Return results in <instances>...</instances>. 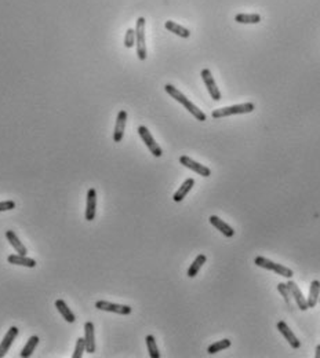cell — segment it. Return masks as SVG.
<instances>
[{"mask_svg":"<svg viewBox=\"0 0 320 358\" xmlns=\"http://www.w3.org/2000/svg\"><path fill=\"white\" fill-rule=\"evenodd\" d=\"M126 121H127V112L126 110H120L117 113L115 124V131H113V141L116 143L121 142L123 135H124V130H126Z\"/></svg>","mask_w":320,"mask_h":358,"instance_id":"12","label":"cell"},{"mask_svg":"<svg viewBox=\"0 0 320 358\" xmlns=\"http://www.w3.org/2000/svg\"><path fill=\"white\" fill-rule=\"evenodd\" d=\"M55 307L58 308V311L61 313V315L64 317V319H65L66 322H69V324H73L75 321H76V317H75V314H73V311H72L71 308L68 307V304H66L62 299H58V300H55Z\"/></svg>","mask_w":320,"mask_h":358,"instance_id":"20","label":"cell"},{"mask_svg":"<svg viewBox=\"0 0 320 358\" xmlns=\"http://www.w3.org/2000/svg\"><path fill=\"white\" fill-rule=\"evenodd\" d=\"M314 357L320 358V344H317V347H316V354H314Z\"/></svg>","mask_w":320,"mask_h":358,"instance_id":"31","label":"cell"},{"mask_svg":"<svg viewBox=\"0 0 320 358\" xmlns=\"http://www.w3.org/2000/svg\"><path fill=\"white\" fill-rule=\"evenodd\" d=\"M9 263L11 264H17V266H25V267H36V260L32 258H28L27 255H9Z\"/></svg>","mask_w":320,"mask_h":358,"instance_id":"18","label":"cell"},{"mask_svg":"<svg viewBox=\"0 0 320 358\" xmlns=\"http://www.w3.org/2000/svg\"><path fill=\"white\" fill-rule=\"evenodd\" d=\"M319 302H320V297H319Z\"/></svg>","mask_w":320,"mask_h":358,"instance_id":"32","label":"cell"},{"mask_svg":"<svg viewBox=\"0 0 320 358\" xmlns=\"http://www.w3.org/2000/svg\"><path fill=\"white\" fill-rule=\"evenodd\" d=\"M288 286V291L291 293V297H294V300L297 303V306L299 307L301 311H305L308 310V303H306V299L303 297V293L301 292V289L298 288V285L294 282V281H288L286 284Z\"/></svg>","mask_w":320,"mask_h":358,"instance_id":"11","label":"cell"},{"mask_svg":"<svg viewBox=\"0 0 320 358\" xmlns=\"http://www.w3.org/2000/svg\"><path fill=\"white\" fill-rule=\"evenodd\" d=\"M84 341H86V351L90 354L95 352V330L91 321L84 324Z\"/></svg>","mask_w":320,"mask_h":358,"instance_id":"14","label":"cell"},{"mask_svg":"<svg viewBox=\"0 0 320 358\" xmlns=\"http://www.w3.org/2000/svg\"><path fill=\"white\" fill-rule=\"evenodd\" d=\"M202 79H203L204 84H206V88H207V91H209L211 99H214V101H221V91L218 90V87H217L214 77H213V75H211V71H210V69L206 68V69L202 71Z\"/></svg>","mask_w":320,"mask_h":358,"instance_id":"8","label":"cell"},{"mask_svg":"<svg viewBox=\"0 0 320 358\" xmlns=\"http://www.w3.org/2000/svg\"><path fill=\"white\" fill-rule=\"evenodd\" d=\"M193 186H195V179H193V178H188V179H185V182L182 183L181 187H180V189H178V190L174 193L173 200H174L176 203H181L182 200L187 197L188 193L192 190Z\"/></svg>","mask_w":320,"mask_h":358,"instance_id":"17","label":"cell"},{"mask_svg":"<svg viewBox=\"0 0 320 358\" xmlns=\"http://www.w3.org/2000/svg\"><path fill=\"white\" fill-rule=\"evenodd\" d=\"M276 328H277V330L280 332L281 335L284 336V339H286L287 341H288V344L292 347V348H299L301 347V341L298 340V337L295 335H294V332H292L290 328H288V325L284 322V321H279L277 322V325H276Z\"/></svg>","mask_w":320,"mask_h":358,"instance_id":"9","label":"cell"},{"mask_svg":"<svg viewBox=\"0 0 320 358\" xmlns=\"http://www.w3.org/2000/svg\"><path fill=\"white\" fill-rule=\"evenodd\" d=\"M235 21L237 24H258L261 22V16L259 14H244V13H240V14H236L235 17Z\"/></svg>","mask_w":320,"mask_h":358,"instance_id":"24","label":"cell"},{"mask_svg":"<svg viewBox=\"0 0 320 358\" xmlns=\"http://www.w3.org/2000/svg\"><path fill=\"white\" fill-rule=\"evenodd\" d=\"M16 208V203L11 201V200H6V201H0V212H5V211H10V209Z\"/></svg>","mask_w":320,"mask_h":358,"instance_id":"30","label":"cell"},{"mask_svg":"<svg viewBox=\"0 0 320 358\" xmlns=\"http://www.w3.org/2000/svg\"><path fill=\"white\" fill-rule=\"evenodd\" d=\"M277 291H279V293L281 295V297L284 299L287 306L290 307V306H291V293L288 291V286H287L286 284H283V282H279V284H277Z\"/></svg>","mask_w":320,"mask_h":358,"instance_id":"27","label":"cell"},{"mask_svg":"<svg viewBox=\"0 0 320 358\" xmlns=\"http://www.w3.org/2000/svg\"><path fill=\"white\" fill-rule=\"evenodd\" d=\"M97 211V190L91 187L87 192V200H86V220L91 222L95 218Z\"/></svg>","mask_w":320,"mask_h":358,"instance_id":"10","label":"cell"},{"mask_svg":"<svg viewBox=\"0 0 320 358\" xmlns=\"http://www.w3.org/2000/svg\"><path fill=\"white\" fill-rule=\"evenodd\" d=\"M84 351H86V341H84V337H79L76 340L75 352L72 354V358H82Z\"/></svg>","mask_w":320,"mask_h":358,"instance_id":"28","label":"cell"},{"mask_svg":"<svg viewBox=\"0 0 320 358\" xmlns=\"http://www.w3.org/2000/svg\"><path fill=\"white\" fill-rule=\"evenodd\" d=\"M165 27L167 31H170L171 33H174V35H177V36H180V38L182 39H188L191 36V31H189V29H187L185 27H182V25H180V24H177V22L174 21H167L165 24Z\"/></svg>","mask_w":320,"mask_h":358,"instance_id":"21","label":"cell"},{"mask_svg":"<svg viewBox=\"0 0 320 358\" xmlns=\"http://www.w3.org/2000/svg\"><path fill=\"white\" fill-rule=\"evenodd\" d=\"M232 344V341L229 339H222L220 341H215L213 343L211 346H209L207 348V352L209 354H215V352H220L221 350H225V348H229Z\"/></svg>","mask_w":320,"mask_h":358,"instance_id":"25","label":"cell"},{"mask_svg":"<svg viewBox=\"0 0 320 358\" xmlns=\"http://www.w3.org/2000/svg\"><path fill=\"white\" fill-rule=\"evenodd\" d=\"M206 260H207V256H206V255H203V253L198 255L196 259L192 262V264L189 266V269H188V273H187L188 277H189V278L196 277L199 271H200V269H202V266L206 263Z\"/></svg>","mask_w":320,"mask_h":358,"instance_id":"22","label":"cell"},{"mask_svg":"<svg viewBox=\"0 0 320 358\" xmlns=\"http://www.w3.org/2000/svg\"><path fill=\"white\" fill-rule=\"evenodd\" d=\"M18 333H20V330H18L17 326H11L10 329L7 330V333H6L5 337H3V340H2V343H0V358H3L6 354L9 352L11 344H13V341L16 340V337L18 336Z\"/></svg>","mask_w":320,"mask_h":358,"instance_id":"13","label":"cell"},{"mask_svg":"<svg viewBox=\"0 0 320 358\" xmlns=\"http://www.w3.org/2000/svg\"><path fill=\"white\" fill-rule=\"evenodd\" d=\"M165 91L169 95H170L171 98H174L178 102V104H181L185 109L191 113V115L196 119V120H199V121H206V119H207V116L204 115L203 112L202 110L199 109L198 106L195 104H192L189 99L184 95V94L178 90V88H176L174 86H171V84H166L165 86Z\"/></svg>","mask_w":320,"mask_h":358,"instance_id":"1","label":"cell"},{"mask_svg":"<svg viewBox=\"0 0 320 358\" xmlns=\"http://www.w3.org/2000/svg\"><path fill=\"white\" fill-rule=\"evenodd\" d=\"M135 46H137L138 60H146V43H145V18L139 17L135 25Z\"/></svg>","mask_w":320,"mask_h":358,"instance_id":"4","label":"cell"},{"mask_svg":"<svg viewBox=\"0 0 320 358\" xmlns=\"http://www.w3.org/2000/svg\"><path fill=\"white\" fill-rule=\"evenodd\" d=\"M320 297V281L319 280H313L310 282V286H309V295L308 299H306V303H308L309 308H313L317 302H319Z\"/></svg>","mask_w":320,"mask_h":358,"instance_id":"16","label":"cell"},{"mask_svg":"<svg viewBox=\"0 0 320 358\" xmlns=\"http://www.w3.org/2000/svg\"><path fill=\"white\" fill-rule=\"evenodd\" d=\"M6 238L9 240V242L11 244V247L16 249L17 253H20V255H27L28 253L27 247H25V245H24L21 241H20V238H18V236H17L14 231L13 230L6 231Z\"/></svg>","mask_w":320,"mask_h":358,"instance_id":"19","label":"cell"},{"mask_svg":"<svg viewBox=\"0 0 320 358\" xmlns=\"http://www.w3.org/2000/svg\"><path fill=\"white\" fill-rule=\"evenodd\" d=\"M138 134L143 141V143L146 145V148L149 149V152L153 154L154 157H162L163 156V150L160 148L159 145L156 143L154 138L152 137V134L149 132V130L145 126L138 127Z\"/></svg>","mask_w":320,"mask_h":358,"instance_id":"5","label":"cell"},{"mask_svg":"<svg viewBox=\"0 0 320 358\" xmlns=\"http://www.w3.org/2000/svg\"><path fill=\"white\" fill-rule=\"evenodd\" d=\"M254 263L257 264L258 267L270 270V271H273V273H276L277 275L286 277V278H291L292 275H294L291 269H288V267L283 266V264L275 263V262H272V260L264 258V256H257V258L254 259Z\"/></svg>","mask_w":320,"mask_h":358,"instance_id":"3","label":"cell"},{"mask_svg":"<svg viewBox=\"0 0 320 358\" xmlns=\"http://www.w3.org/2000/svg\"><path fill=\"white\" fill-rule=\"evenodd\" d=\"M95 308L102 310V311H109V313L121 314V315H128L132 311V308L127 304H116V303L106 302V300L95 302Z\"/></svg>","mask_w":320,"mask_h":358,"instance_id":"6","label":"cell"},{"mask_svg":"<svg viewBox=\"0 0 320 358\" xmlns=\"http://www.w3.org/2000/svg\"><path fill=\"white\" fill-rule=\"evenodd\" d=\"M209 222L211 223V225L214 226L217 230L221 231V233H222V234H224L225 237H228V238H231V237L235 236V230H233V227L228 225L226 222H224V220L221 219V218H218V216L211 215V216L209 218Z\"/></svg>","mask_w":320,"mask_h":358,"instance_id":"15","label":"cell"},{"mask_svg":"<svg viewBox=\"0 0 320 358\" xmlns=\"http://www.w3.org/2000/svg\"><path fill=\"white\" fill-rule=\"evenodd\" d=\"M146 347H148V351H149V357L150 358H159L160 357V352H159V348H157V344H156V340H154V336L153 335H148L146 336Z\"/></svg>","mask_w":320,"mask_h":358,"instance_id":"26","label":"cell"},{"mask_svg":"<svg viewBox=\"0 0 320 358\" xmlns=\"http://www.w3.org/2000/svg\"><path fill=\"white\" fill-rule=\"evenodd\" d=\"M134 44H135V29L128 28L126 36H124V46L127 49H131V47H134Z\"/></svg>","mask_w":320,"mask_h":358,"instance_id":"29","label":"cell"},{"mask_svg":"<svg viewBox=\"0 0 320 358\" xmlns=\"http://www.w3.org/2000/svg\"><path fill=\"white\" fill-rule=\"evenodd\" d=\"M180 163H181L184 167L192 170L193 172H196V174H199L200 176H203V178H209V176L211 175V170H210L209 167L200 164V163L195 161V160L188 157V156H181V157H180Z\"/></svg>","mask_w":320,"mask_h":358,"instance_id":"7","label":"cell"},{"mask_svg":"<svg viewBox=\"0 0 320 358\" xmlns=\"http://www.w3.org/2000/svg\"><path fill=\"white\" fill-rule=\"evenodd\" d=\"M39 336H36V335H33V336H31L29 339H28V341H27V344L24 346V348L21 350V352H20V355H21L22 358H28V357H31L33 354V351H35V348H36V346L39 344Z\"/></svg>","mask_w":320,"mask_h":358,"instance_id":"23","label":"cell"},{"mask_svg":"<svg viewBox=\"0 0 320 358\" xmlns=\"http://www.w3.org/2000/svg\"><path fill=\"white\" fill-rule=\"evenodd\" d=\"M255 110V105L253 102H246V104L235 105V106H228V108H221V109L213 110L211 117L213 119H222V117H229L235 115H246L251 113Z\"/></svg>","mask_w":320,"mask_h":358,"instance_id":"2","label":"cell"}]
</instances>
